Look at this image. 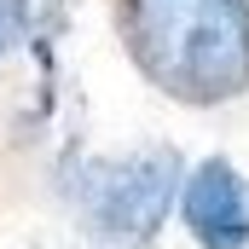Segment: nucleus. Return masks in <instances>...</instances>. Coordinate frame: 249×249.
<instances>
[{
  "label": "nucleus",
  "instance_id": "1",
  "mask_svg": "<svg viewBox=\"0 0 249 249\" xmlns=\"http://www.w3.org/2000/svg\"><path fill=\"white\" fill-rule=\"evenodd\" d=\"M139 70L186 105L249 87V0H122Z\"/></svg>",
  "mask_w": 249,
  "mask_h": 249
},
{
  "label": "nucleus",
  "instance_id": "2",
  "mask_svg": "<svg viewBox=\"0 0 249 249\" xmlns=\"http://www.w3.org/2000/svg\"><path fill=\"white\" fill-rule=\"evenodd\" d=\"M186 186V162L162 145L151 151H127V157H99L81 174V214L87 232L110 238V244H139L162 226V214L174 209V197Z\"/></svg>",
  "mask_w": 249,
  "mask_h": 249
},
{
  "label": "nucleus",
  "instance_id": "3",
  "mask_svg": "<svg viewBox=\"0 0 249 249\" xmlns=\"http://www.w3.org/2000/svg\"><path fill=\"white\" fill-rule=\"evenodd\" d=\"M180 214H186V232L203 249H244L249 244V180L226 157H209L180 186Z\"/></svg>",
  "mask_w": 249,
  "mask_h": 249
},
{
  "label": "nucleus",
  "instance_id": "4",
  "mask_svg": "<svg viewBox=\"0 0 249 249\" xmlns=\"http://www.w3.org/2000/svg\"><path fill=\"white\" fill-rule=\"evenodd\" d=\"M18 35H23V0H0V53H12Z\"/></svg>",
  "mask_w": 249,
  "mask_h": 249
}]
</instances>
